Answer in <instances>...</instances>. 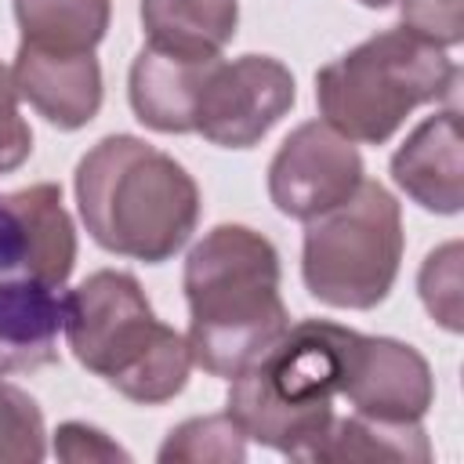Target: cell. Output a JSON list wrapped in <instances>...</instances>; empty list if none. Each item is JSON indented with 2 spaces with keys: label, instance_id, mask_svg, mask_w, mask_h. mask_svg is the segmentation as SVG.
I'll list each match as a JSON object with an SVG mask.
<instances>
[{
  "label": "cell",
  "instance_id": "603a6c76",
  "mask_svg": "<svg viewBox=\"0 0 464 464\" xmlns=\"http://www.w3.org/2000/svg\"><path fill=\"white\" fill-rule=\"evenodd\" d=\"M362 7H373V11H384V7H392V4H399V0H359Z\"/></svg>",
  "mask_w": 464,
  "mask_h": 464
},
{
  "label": "cell",
  "instance_id": "e0dca14e",
  "mask_svg": "<svg viewBox=\"0 0 464 464\" xmlns=\"http://www.w3.org/2000/svg\"><path fill=\"white\" fill-rule=\"evenodd\" d=\"M160 460H192V464H232V460H246V435L243 428L228 417V413H214V417H192L178 428H170V435L160 446Z\"/></svg>",
  "mask_w": 464,
  "mask_h": 464
},
{
  "label": "cell",
  "instance_id": "52a82bcc",
  "mask_svg": "<svg viewBox=\"0 0 464 464\" xmlns=\"http://www.w3.org/2000/svg\"><path fill=\"white\" fill-rule=\"evenodd\" d=\"M297 102L294 72L272 54L214 58L199 87L192 134L221 149H254Z\"/></svg>",
  "mask_w": 464,
  "mask_h": 464
},
{
  "label": "cell",
  "instance_id": "5bb4252c",
  "mask_svg": "<svg viewBox=\"0 0 464 464\" xmlns=\"http://www.w3.org/2000/svg\"><path fill=\"white\" fill-rule=\"evenodd\" d=\"M149 47L181 58H218L239 25V0H141Z\"/></svg>",
  "mask_w": 464,
  "mask_h": 464
},
{
  "label": "cell",
  "instance_id": "277c9868",
  "mask_svg": "<svg viewBox=\"0 0 464 464\" xmlns=\"http://www.w3.org/2000/svg\"><path fill=\"white\" fill-rule=\"evenodd\" d=\"M62 334L83 370L141 406L170 402L192 370L188 341L156 319L130 272L102 268L62 297Z\"/></svg>",
  "mask_w": 464,
  "mask_h": 464
},
{
  "label": "cell",
  "instance_id": "5b68a950",
  "mask_svg": "<svg viewBox=\"0 0 464 464\" xmlns=\"http://www.w3.org/2000/svg\"><path fill=\"white\" fill-rule=\"evenodd\" d=\"M457 62L446 47L410 29H384L315 72L323 123L359 145H384L402 120L457 87Z\"/></svg>",
  "mask_w": 464,
  "mask_h": 464
},
{
  "label": "cell",
  "instance_id": "9c48e42d",
  "mask_svg": "<svg viewBox=\"0 0 464 464\" xmlns=\"http://www.w3.org/2000/svg\"><path fill=\"white\" fill-rule=\"evenodd\" d=\"M352 413L377 420H420L435 399V377L428 359L395 337L352 334L348 370L341 384Z\"/></svg>",
  "mask_w": 464,
  "mask_h": 464
},
{
  "label": "cell",
  "instance_id": "ac0fdd59",
  "mask_svg": "<svg viewBox=\"0 0 464 464\" xmlns=\"http://www.w3.org/2000/svg\"><path fill=\"white\" fill-rule=\"evenodd\" d=\"M47 457L44 413L29 392L0 381V464H36Z\"/></svg>",
  "mask_w": 464,
  "mask_h": 464
},
{
  "label": "cell",
  "instance_id": "ba28073f",
  "mask_svg": "<svg viewBox=\"0 0 464 464\" xmlns=\"http://www.w3.org/2000/svg\"><path fill=\"white\" fill-rule=\"evenodd\" d=\"M362 181V156L355 141L323 120L290 130L268 163V196L279 214L312 221L344 203Z\"/></svg>",
  "mask_w": 464,
  "mask_h": 464
},
{
  "label": "cell",
  "instance_id": "7402d4cb",
  "mask_svg": "<svg viewBox=\"0 0 464 464\" xmlns=\"http://www.w3.org/2000/svg\"><path fill=\"white\" fill-rule=\"evenodd\" d=\"M54 453L62 457V460H69V464H91V460H127L130 453L120 446V442H112L102 428H94V424H83V420H65V424H58V431H54Z\"/></svg>",
  "mask_w": 464,
  "mask_h": 464
},
{
  "label": "cell",
  "instance_id": "9a60e30c",
  "mask_svg": "<svg viewBox=\"0 0 464 464\" xmlns=\"http://www.w3.org/2000/svg\"><path fill=\"white\" fill-rule=\"evenodd\" d=\"M315 464H352V460H392V464H428L431 442L420 420H377L362 413L334 417L315 442Z\"/></svg>",
  "mask_w": 464,
  "mask_h": 464
},
{
  "label": "cell",
  "instance_id": "8992f818",
  "mask_svg": "<svg viewBox=\"0 0 464 464\" xmlns=\"http://www.w3.org/2000/svg\"><path fill=\"white\" fill-rule=\"evenodd\" d=\"M402 250L406 236L399 199L381 181L362 178L344 203L304 221V290L326 308L370 312L392 294Z\"/></svg>",
  "mask_w": 464,
  "mask_h": 464
},
{
  "label": "cell",
  "instance_id": "6da1fadb",
  "mask_svg": "<svg viewBox=\"0 0 464 464\" xmlns=\"http://www.w3.org/2000/svg\"><path fill=\"white\" fill-rule=\"evenodd\" d=\"M279 250L246 225L210 228L185 257L188 352L210 377H239L290 326Z\"/></svg>",
  "mask_w": 464,
  "mask_h": 464
},
{
  "label": "cell",
  "instance_id": "4fadbf2b",
  "mask_svg": "<svg viewBox=\"0 0 464 464\" xmlns=\"http://www.w3.org/2000/svg\"><path fill=\"white\" fill-rule=\"evenodd\" d=\"M210 65L214 58H181L145 44L130 62L127 76V98L134 116L160 134H192L199 87Z\"/></svg>",
  "mask_w": 464,
  "mask_h": 464
},
{
  "label": "cell",
  "instance_id": "ffe728a7",
  "mask_svg": "<svg viewBox=\"0 0 464 464\" xmlns=\"http://www.w3.org/2000/svg\"><path fill=\"white\" fill-rule=\"evenodd\" d=\"M402 29L424 36L435 47H457L464 40V0H399Z\"/></svg>",
  "mask_w": 464,
  "mask_h": 464
},
{
  "label": "cell",
  "instance_id": "7a4b0ae2",
  "mask_svg": "<svg viewBox=\"0 0 464 464\" xmlns=\"http://www.w3.org/2000/svg\"><path fill=\"white\" fill-rule=\"evenodd\" d=\"M76 207L87 236L120 257L170 261L199 225V185L156 145L105 134L76 163Z\"/></svg>",
  "mask_w": 464,
  "mask_h": 464
},
{
  "label": "cell",
  "instance_id": "30bf717a",
  "mask_svg": "<svg viewBox=\"0 0 464 464\" xmlns=\"http://www.w3.org/2000/svg\"><path fill=\"white\" fill-rule=\"evenodd\" d=\"M11 80L51 127L80 130L102 109V65L94 51H44L18 44Z\"/></svg>",
  "mask_w": 464,
  "mask_h": 464
},
{
  "label": "cell",
  "instance_id": "d6986e66",
  "mask_svg": "<svg viewBox=\"0 0 464 464\" xmlns=\"http://www.w3.org/2000/svg\"><path fill=\"white\" fill-rule=\"evenodd\" d=\"M417 290H420L428 315L442 330L460 334V326H464L460 323V243H442L439 250H431L424 257Z\"/></svg>",
  "mask_w": 464,
  "mask_h": 464
},
{
  "label": "cell",
  "instance_id": "44dd1931",
  "mask_svg": "<svg viewBox=\"0 0 464 464\" xmlns=\"http://www.w3.org/2000/svg\"><path fill=\"white\" fill-rule=\"evenodd\" d=\"M33 152V130L18 112V91L11 69L0 65V174L18 170Z\"/></svg>",
  "mask_w": 464,
  "mask_h": 464
},
{
  "label": "cell",
  "instance_id": "3957f363",
  "mask_svg": "<svg viewBox=\"0 0 464 464\" xmlns=\"http://www.w3.org/2000/svg\"><path fill=\"white\" fill-rule=\"evenodd\" d=\"M352 334L330 319H301L228 381L225 413L243 428L246 442H261L290 460L312 457L337 417L334 399L344 384Z\"/></svg>",
  "mask_w": 464,
  "mask_h": 464
},
{
  "label": "cell",
  "instance_id": "2e32d148",
  "mask_svg": "<svg viewBox=\"0 0 464 464\" xmlns=\"http://www.w3.org/2000/svg\"><path fill=\"white\" fill-rule=\"evenodd\" d=\"M109 18L112 0H14L22 44L44 51H94Z\"/></svg>",
  "mask_w": 464,
  "mask_h": 464
},
{
  "label": "cell",
  "instance_id": "7c38bea8",
  "mask_svg": "<svg viewBox=\"0 0 464 464\" xmlns=\"http://www.w3.org/2000/svg\"><path fill=\"white\" fill-rule=\"evenodd\" d=\"M62 294L33 276L0 272V377L58 362Z\"/></svg>",
  "mask_w": 464,
  "mask_h": 464
},
{
  "label": "cell",
  "instance_id": "8fae6325",
  "mask_svg": "<svg viewBox=\"0 0 464 464\" xmlns=\"http://www.w3.org/2000/svg\"><path fill=\"white\" fill-rule=\"evenodd\" d=\"M395 185L428 214H460L464 160H460V112H431L392 156Z\"/></svg>",
  "mask_w": 464,
  "mask_h": 464
}]
</instances>
